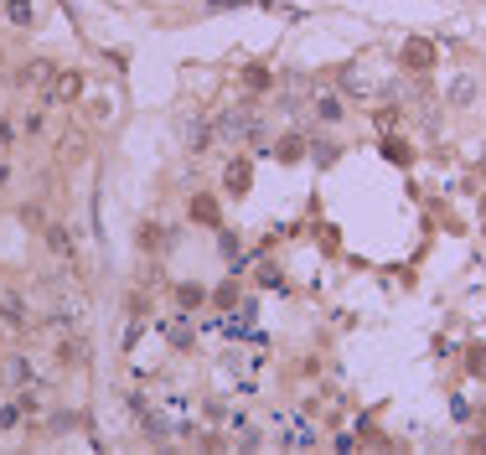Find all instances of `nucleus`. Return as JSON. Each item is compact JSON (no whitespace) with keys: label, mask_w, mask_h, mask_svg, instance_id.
<instances>
[{"label":"nucleus","mask_w":486,"mask_h":455,"mask_svg":"<svg viewBox=\"0 0 486 455\" xmlns=\"http://www.w3.org/2000/svg\"><path fill=\"white\" fill-rule=\"evenodd\" d=\"M300 150H306V145H300L295 135H290V140H279V160H300Z\"/></svg>","instance_id":"obj_5"},{"label":"nucleus","mask_w":486,"mask_h":455,"mask_svg":"<svg viewBox=\"0 0 486 455\" xmlns=\"http://www.w3.org/2000/svg\"><path fill=\"white\" fill-rule=\"evenodd\" d=\"M316 114H321V119H342V99H337V93H331V99H321Z\"/></svg>","instance_id":"obj_4"},{"label":"nucleus","mask_w":486,"mask_h":455,"mask_svg":"<svg viewBox=\"0 0 486 455\" xmlns=\"http://www.w3.org/2000/svg\"><path fill=\"white\" fill-rule=\"evenodd\" d=\"M191 218H197V223H218V202H212V197H197V202H191Z\"/></svg>","instance_id":"obj_2"},{"label":"nucleus","mask_w":486,"mask_h":455,"mask_svg":"<svg viewBox=\"0 0 486 455\" xmlns=\"http://www.w3.org/2000/svg\"><path fill=\"white\" fill-rule=\"evenodd\" d=\"M228 187H233V192H243V187H248V160H239V166H228Z\"/></svg>","instance_id":"obj_3"},{"label":"nucleus","mask_w":486,"mask_h":455,"mask_svg":"<svg viewBox=\"0 0 486 455\" xmlns=\"http://www.w3.org/2000/svg\"><path fill=\"white\" fill-rule=\"evenodd\" d=\"M429 62H435V47H429L424 37H409V47H404V68H419V73H424Z\"/></svg>","instance_id":"obj_1"}]
</instances>
